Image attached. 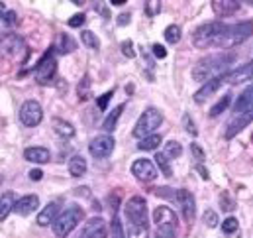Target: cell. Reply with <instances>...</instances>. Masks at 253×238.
<instances>
[{"instance_id":"obj_1","label":"cell","mask_w":253,"mask_h":238,"mask_svg":"<svg viewBox=\"0 0 253 238\" xmlns=\"http://www.w3.org/2000/svg\"><path fill=\"white\" fill-rule=\"evenodd\" d=\"M127 238H149V221H147V203L143 197L133 195L124 205Z\"/></svg>"},{"instance_id":"obj_2","label":"cell","mask_w":253,"mask_h":238,"mask_svg":"<svg viewBox=\"0 0 253 238\" xmlns=\"http://www.w3.org/2000/svg\"><path fill=\"white\" fill-rule=\"evenodd\" d=\"M234 61H236V56L234 54H226V52L206 56V58H202V60L194 65L192 79L198 81V83H208L210 79H216L220 75H226Z\"/></svg>"},{"instance_id":"obj_3","label":"cell","mask_w":253,"mask_h":238,"mask_svg":"<svg viewBox=\"0 0 253 238\" xmlns=\"http://www.w3.org/2000/svg\"><path fill=\"white\" fill-rule=\"evenodd\" d=\"M155 238H179V219L173 209L167 205H159L153 211Z\"/></svg>"},{"instance_id":"obj_4","label":"cell","mask_w":253,"mask_h":238,"mask_svg":"<svg viewBox=\"0 0 253 238\" xmlns=\"http://www.w3.org/2000/svg\"><path fill=\"white\" fill-rule=\"evenodd\" d=\"M224 28H226L224 22H208V24L198 26V28L194 30V34H192V44H194V48H198V50L220 48Z\"/></svg>"},{"instance_id":"obj_5","label":"cell","mask_w":253,"mask_h":238,"mask_svg":"<svg viewBox=\"0 0 253 238\" xmlns=\"http://www.w3.org/2000/svg\"><path fill=\"white\" fill-rule=\"evenodd\" d=\"M83 219H84V211H83L79 205L67 207L63 213L55 219V223H53V233H55V237H59V238L69 237V235L79 227V223H81Z\"/></svg>"},{"instance_id":"obj_6","label":"cell","mask_w":253,"mask_h":238,"mask_svg":"<svg viewBox=\"0 0 253 238\" xmlns=\"http://www.w3.org/2000/svg\"><path fill=\"white\" fill-rule=\"evenodd\" d=\"M253 34V22H240V24H226L224 34H222V44L220 50H230L240 44H244Z\"/></svg>"},{"instance_id":"obj_7","label":"cell","mask_w":253,"mask_h":238,"mask_svg":"<svg viewBox=\"0 0 253 238\" xmlns=\"http://www.w3.org/2000/svg\"><path fill=\"white\" fill-rule=\"evenodd\" d=\"M161 124H163V115H161V111L149 107L147 111H143V115L135 122V126H133V136H135V138L151 136Z\"/></svg>"},{"instance_id":"obj_8","label":"cell","mask_w":253,"mask_h":238,"mask_svg":"<svg viewBox=\"0 0 253 238\" xmlns=\"http://www.w3.org/2000/svg\"><path fill=\"white\" fill-rule=\"evenodd\" d=\"M55 75H57V60L53 56V50L45 52L43 58L36 63L34 67V79L40 83V85H51L55 81Z\"/></svg>"},{"instance_id":"obj_9","label":"cell","mask_w":253,"mask_h":238,"mask_svg":"<svg viewBox=\"0 0 253 238\" xmlns=\"http://www.w3.org/2000/svg\"><path fill=\"white\" fill-rule=\"evenodd\" d=\"M26 56H28V48H26V42L20 36L10 34V36L0 40V58L2 60L24 61Z\"/></svg>"},{"instance_id":"obj_10","label":"cell","mask_w":253,"mask_h":238,"mask_svg":"<svg viewBox=\"0 0 253 238\" xmlns=\"http://www.w3.org/2000/svg\"><path fill=\"white\" fill-rule=\"evenodd\" d=\"M114 146H116L114 136H110V134H100V136H96V138L90 140L88 152H90L92 158L104 160V158H108V156L114 152Z\"/></svg>"},{"instance_id":"obj_11","label":"cell","mask_w":253,"mask_h":238,"mask_svg":"<svg viewBox=\"0 0 253 238\" xmlns=\"http://www.w3.org/2000/svg\"><path fill=\"white\" fill-rule=\"evenodd\" d=\"M42 120H43V111H42V105L38 101H26L22 105V109H20V122L24 126L34 128Z\"/></svg>"},{"instance_id":"obj_12","label":"cell","mask_w":253,"mask_h":238,"mask_svg":"<svg viewBox=\"0 0 253 238\" xmlns=\"http://www.w3.org/2000/svg\"><path fill=\"white\" fill-rule=\"evenodd\" d=\"M175 203L179 205L181 213H183V219L187 223L194 221V215H196V201H194V195L187 191V189H177L175 193Z\"/></svg>"},{"instance_id":"obj_13","label":"cell","mask_w":253,"mask_h":238,"mask_svg":"<svg viewBox=\"0 0 253 238\" xmlns=\"http://www.w3.org/2000/svg\"><path fill=\"white\" fill-rule=\"evenodd\" d=\"M131 174L137 181H143V183H149L157 178V168L151 160H135L131 164Z\"/></svg>"},{"instance_id":"obj_14","label":"cell","mask_w":253,"mask_h":238,"mask_svg":"<svg viewBox=\"0 0 253 238\" xmlns=\"http://www.w3.org/2000/svg\"><path fill=\"white\" fill-rule=\"evenodd\" d=\"M253 122V107L252 109H248V111H244V113H240V115H236L234 119L228 122V128H226V140H232L234 136H238L246 126H250Z\"/></svg>"},{"instance_id":"obj_15","label":"cell","mask_w":253,"mask_h":238,"mask_svg":"<svg viewBox=\"0 0 253 238\" xmlns=\"http://www.w3.org/2000/svg\"><path fill=\"white\" fill-rule=\"evenodd\" d=\"M108 237V227L102 217H92L86 221L84 229L81 231L79 238H106Z\"/></svg>"},{"instance_id":"obj_16","label":"cell","mask_w":253,"mask_h":238,"mask_svg":"<svg viewBox=\"0 0 253 238\" xmlns=\"http://www.w3.org/2000/svg\"><path fill=\"white\" fill-rule=\"evenodd\" d=\"M228 75V73H226ZM226 75H220V77H216V79H210L208 83H204L196 93H194V103H198V105H202L206 99H210L214 93H218V89L226 83Z\"/></svg>"},{"instance_id":"obj_17","label":"cell","mask_w":253,"mask_h":238,"mask_svg":"<svg viewBox=\"0 0 253 238\" xmlns=\"http://www.w3.org/2000/svg\"><path fill=\"white\" fill-rule=\"evenodd\" d=\"M40 207V197L38 195H26V197H20L14 205V213L20 215V217H28L32 215L36 209Z\"/></svg>"},{"instance_id":"obj_18","label":"cell","mask_w":253,"mask_h":238,"mask_svg":"<svg viewBox=\"0 0 253 238\" xmlns=\"http://www.w3.org/2000/svg\"><path fill=\"white\" fill-rule=\"evenodd\" d=\"M252 79H253V60L226 75V83H230V85H238V83L252 81Z\"/></svg>"},{"instance_id":"obj_19","label":"cell","mask_w":253,"mask_h":238,"mask_svg":"<svg viewBox=\"0 0 253 238\" xmlns=\"http://www.w3.org/2000/svg\"><path fill=\"white\" fill-rule=\"evenodd\" d=\"M240 8H242V4L236 2V0H214V2H212V10H214L216 16H220V18L234 16Z\"/></svg>"},{"instance_id":"obj_20","label":"cell","mask_w":253,"mask_h":238,"mask_svg":"<svg viewBox=\"0 0 253 238\" xmlns=\"http://www.w3.org/2000/svg\"><path fill=\"white\" fill-rule=\"evenodd\" d=\"M59 201H53V203H49L40 215H38V225L40 227H49V225H53L55 223V219L59 217Z\"/></svg>"},{"instance_id":"obj_21","label":"cell","mask_w":253,"mask_h":238,"mask_svg":"<svg viewBox=\"0 0 253 238\" xmlns=\"http://www.w3.org/2000/svg\"><path fill=\"white\" fill-rule=\"evenodd\" d=\"M24 158L28 162H34V164H47L51 160V154L47 148H28L24 152Z\"/></svg>"},{"instance_id":"obj_22","label":"cell","mask_w":253,"mask_h":238,"mask_svg":"<svg viewBox=\"0 0 253 238\" xmlns=\"http://www.w3.org/2000/svg\"><path fill=\"white\" fill-rule=\"evenodd\" d=\"M18 24V16L14 10H6L4 16H0V40L12 34V28Z\"/></svg>"},{"instance_id":"obj_23","label":"cell","mask_w":253,"mask_h":238,"mask_svg":"<svg viewBox=\"0 0 253 238\" xmlns=\"http://www.w3.org/2000/svg\"><path fill=\"white\" fill-rule=\"evenodd\" d=\"M252 107H253V83L236 99L234 111H236V115H240V113H244V111H248V109H252Z\"/></svg>"},{"instance_id":"obj_24","label":"cell","mask_w":253,"mask_h":238,"mask_svg":"<svg viewBox=\"0 0 253 238\" xmlns=\"http://www.w3.org/2000/svg\"><path fill=\"white\" fill-rule=\"evenodd\" d=\"M16 201H18V199H16V195H14L12 191H8V193H4V195L0 197V223L6 221L8 215L14 211Z\"/></svg>"},{"instance_id":"obj_25","label":"cell","mask_w":253,"mask_h":238,"mask_svg":"<svg viewBox=\"0 0 253 238\" xmlns=\"http://www.w3.org/2000/svg\"><path fill=\"white\" fill-rule=\"evenodd\" d=\"M86 160L83 158V156H73L71 160H69V174L73 176V178H83L84 174H86Z\"/></svg>"},{"instance_id":"obj_26","label":"cell","mask_w":253,"mask_h":238,"mask_svg":"<svg viewBox=\"0 0 253 238\" xmlns=\"http://www.w3.org/2000/svg\"><path fill=\"white\" fill-rule=\"evenodd\" d=\"M53 130H55V134H59L61 138H73L75 136V126L71 124V122H67L63 119H53Z\"/></svg>"},{"instance_id":"obj_27","label":"cell","mask_w":253,"mask_h":238,"mask_svg":"<svg viewBox=\"0 0 253 238\" xmlns=\"http://www.w3.org/2000/svg\"><path fill=\"white\" fill-rule=\"evenodd\" d=\"M124 107H126L124 103H122V105H118V107H116V109H114V111H112V113H110V115L104 119V122H102V128H104L106 132H112V130L116 128L118 120H120L122 113H124Z\"/></svg>"},{"instance_id":"obj_28","label":"cell","mask_w":253,"mask_h":238,"mask_svg":"<svg viewBox=\"0 0 253 238\" xmlns=\"http://www.w3.org/2000/svg\"><path fill=\"white\" fill-rule=\"evenodd\" d=\"M55 50H57L59 54H71V52H75V50H77V42H75L69 34H61V36L57 38Z\"/></svg>"},{"instance_id":"obj_29","label":"cell","mask_w":253,"mask_h":238,"mask_svg":"<svg viewBox=\"0 0 253 238\" xmlns=\"http://www.w3.org/2000/svg\"><path fill=\"white\" fill-rule=\"evenodd\" d=\"M161 142H163V138L159 134H151V136L141 138V142L137 144V148L143 150V152H151V150H157L161 146Z\"/></svg>"},{"instance_id":"obj_30","label":"cell","mask_w":253,"mask_h":238,"mask_svg":"<svg viewBox=\"0 0 253 238\" xmlns=\"http://www.w3.org/2000/svg\"><path fill=\"white\" fill-rule=\"evenodd\" d=\"M181 26H177V24H171V26H167L165 28V42L167 44H171V46H175V44H179L181 42Z\"/></svg>"},{"instance_id":"obj_31","label":"cell","mask_w":253,"mask_h":238,"mask_svg":"<svg viewBox=\"0 0 253 238\" xmlns=\"http://www.w3.org/2000/svg\"><path fill=\"white\" fill-rule=\"evenodd\" d=\"M81 42H83L88 50H98V48H100V40H98V38H96V34H94V32H90V30L81 32Z\"/></svg>"},{"instance_id":"obj_32","label":"cell","mask_w":253,"mask_h":238,"mask_svg":"<svg viewBox=\"0 0 253 238\" xmlns=\"http://www.w3.org/2000/svg\"><path fill=\"white\" fill-rule=\"evenodd\" d=\"M77 93H79V99L81 101H88L90 99V75H83L79 87H77Z\"/></svg>"},{"instance_id":"obj_33","label":"cell","mask_w":253,"mask_h":238,"mask_svg":"<svg viewBox=\"0 0 253 238\" xmlns=\"http://www.w3.org/2000/svg\"><path fill=\"white\" fill-rule=\"evenodd\" d=\"M230 103H232V95L228 93V95H224V97H222V99H220V101H218V103H216V105L210 109V117H212V119L220 117V115H222V113H224V111L230 107Z\"/></svg>"},{"instance_id":"obj_34","label":"cell","mask_w":253,"mask_h":238,"mask_svg":"<svg viewBox=\"0 0 253 238\" xmlns=\"http://www.w3.org/2000/svg\"><path fill=\"white\" fill-rule=\"evenodd\" d=\"M169 160H175V158H181L183 156V146L177 142V140H169L165 144V152H163Z\"/></svg>"},{"instance_id":"obj_35","label":"cell","mask_w":253,"mask_h":238,"mask_svg":"<svg viewBox=\"0 0 253 238\" xmlns=\"http://www.w3.org/2000/svg\"><path fill=\"white\" fill-rule=\"evenodd\" d=\"M155 162H157V166H159V170L163 172V176H165V178H171V176H173V170H171L169 158H167L163 152H161V154H159V152L155 154Z\"/></svg>"},{"instance_id":"obj_36","label":"cell","mask_w":253,"mask_h":238,"mask_svg":"<svg viewBox=\"0 0 253 238\" xmlns=\"http://www.w3.org/2000/svg\"><path fill=\"white\" fill-rule=\"evenodd\" d=\"M238 227H240V223H238V219H236V217H228L226 221H222V231H224L226 235L236 233V231H238Z\"/></svg>"},{"instance_id":"obj_37","label":"cell","mask_w":253,"mask_h":238,"mask_svg":"<svg viewBox=\"0 0 253 238\" xmlns=\"http://www.w3.org/2000/svg\"><path fill=\"white\" fill-rule=\"evenodd\" d=\"M112 237L114 238H126V233H124V229H122V223H120V219H118L116 211H114V219H112Z\"/></svg>"},{"instance_id":"obj_38","label":"cell","mask_w":253,"mask_h":238,"mask_svg":"<svg viewBox=\"0 0 253 238\" xmlns=\"http://www.w3.org/2000/svg\"><path fill=\"white\" fill-rule=\"evenodd\" d=\"M159 12H161V2H159V0H149V2H145V14H147L149 18L157 16Z\"/></svg>"},{"instance_id":"obj_39","label":"cell","mask_w":253,"mask_h":238,"mask_svg":"<svg viewBox=\"0 0 253 238\" xmlns=\"http://www.w3.org/2000/svg\"><path fill=\"white\" fill-rule=\"evenodd\" d=\"M84 22H86V16H84V14H75V16L69 18L67 24H69V28H81Z\"/></svg>"},{"instance_id":"obj_40","label":"cell","mask_w":253,"mask_h":238,"mask_svg":"<svg viewBox=\"0 0 253 238\" xmlns=\"http://www.w3.org/2000/svg\"><path fill=\"white\" fill-rule=\"evenodd\" d=\"M204 225L210 227V229L218 227V215H216L214 211H206V213H204Z\"/></svg>"},{"instance_id":"obj_41","label":"cell","mask_w":253,"mask_h":238,"mask_svg":"<svg viewBox=\"0 0 253 238\" xmlns=\"http://www.w3.org/2000/svg\"><path fill=\"white\" fill-rule=\"evenodd\" d=\"M122 54L126 56L127 60H133L135 58V52H133V42L131 40H126V42H122Z\"/></svg>"},{"instance_id":"obj_42","label":"cell","mask_w":253,"mask_h":238,"mask_svg":"<svg viewBox=\"0 0 253 238\" xmlns=\"http://www.w3.org/2000/svg\"><path fill=\"white\" fill-rule=\"evenodd\" d=\"M175 189H171V187H159L157 191H155V195H159V197H163V199H171V201H175Z\"/></svg>"},{"instance_id":"obj_43","label":"cell","mask_w":253,"mask_h":238,"mask_svg":"<svg viewBox=\"0 0 253 238\" xmlns=\"http://www.w3.org/2000/svg\"><path fill=\"white\" fill-rule=\"evenodd\" d=\"M112 97H114V89H112V91H108V93H104V95H102V97L96 101L98 109H100V111H106V107H108V101H110Z\"/></svg>"},{"instance_id":"obj_44","label":"cell","mask_w":253,"mask_h":238,"mask_svg":"<svg viewBox=\"0 0 253 238\" xmlns=\"http://www.w3.org/2000/svg\"><path fill=\"white\" fill-rule=\"evenodd\" d=\"M183 124H185V130H187L189 134H192V136H196V134H198V130H196V126H194V120L190 119L189 115H185V117H183Z\"/></svg>"},{"instance_id":"obj_45","label":"cell","mask_w":253,"mask_h":238,"mask_svg":"<svg viewBox=\"0 0 253 238\" xmlns=\"http://www.w3.org/2000/svg\"><path fill=\"white\" fill-rule=\"evenodd\" d=\"M151 52H153V56H155L157 60H165V58H167V50H165L161 44H153V46H151Z\"/></svg>"},{"instance_id":"obj_46","label":"cell","mask_w":253,"mask_h":238,"mask_svg":"<svg viewBox=\"0 0 253 238\" xmlns=\"http://www.w3.org/2000/svg\"><path fill=\"white\" fill-rule=\"evenodd\" d=\"M220 205H222V211H234V201L232 199H228V193H224L222 197H220Z\"/></svg>"},{"instance_id":"obj_47","label":"cell","mask_w":253,"mask_h":238,"mask_svg":"<svg viewBox=\"0 0 253 238\" xmlns=\"http://www.w3.org/2000/svg\"><path fill=\"white\" fill-rule=\"evenodd\" d=\"M190 150H192V154L196 156V160H198V162H202V160H204V152L200 150V146H198V144H192V146H190Z\"/></svg>"},{"instance_id":"obj_48","label":"cell","mask_w":253,"mask_h":238,"mask_svg":"<svg viewBox=\"0 0 253 238\" xmlns=\"http://www.w3.org/2000/svg\"><path fill=\"white\" fill-rule=\"evenodd\" d=\"M116 22H118V26H127V24L131 22V16H129V12H127V14H126V12H124V14H120Z\"/></svg>"},{"instance_id":"obj_49","label":"cell","mask_w":253,"mask_h":238,"mask_svg":"<svg viewBox=\"0 0 253 238\" xmlns=\"http://www.w3.org/2000/svg\"><path fill=\"white\" fill-rule=\"evenodd\" d=\"M30 179H32V181H42V179H43V172H42V170H32V172H30Z\"/></svg>"},{"instance_id":"obj_50","label":"cell","mask_w":253,"mask_h":238,"mask_svg":"<svg viewBox=\"0 0 253 238\" xmlns=\"http://www.w3.org/2000/svg\"><path fill=\"white\" fill-rule=\"evenodd\" d=\"M196 172H198V174H200V176H202V179H206V181H208V179H210V174H208V170H204V168H202V166H200V164H198V166H196Z\"/></svg>"},{"instance_id":"obj_51","label":"cell","mask_w":253,"mask_h":238,"mask_svg":"<svg viewBox=\"0 0 253 238\" xmlns=\"http://www.w3.org/2000/svg\"><path fill=\"white\" fill-rule=\"evenodd\" d=\"M110 4H112V6H124L126 2H124V0H112Z\"/></svg>"},{"instance_id":"obj_52","label":"cell","mask_w":253,"mask_h":238,"mask_svg":"<svg viewBox=\"0 0 253 238\" xmlns=\"http://www.w3.org/2000/svg\"><path fill=\"white\" fill-rule=\"evenodd\" d=\"M4 14H6V6L0 2V16H4Z\"/></svg>"},{"instance_id":"obj_53","label":"cell","mask_w":253,"mask_h":238,"mask_svg":"<svg viewBox=\"0 0 253 238\" xmlns=\"http://www.w3.org/2000/svg\"><path fill=\"white\" fill-rule=\"evenodd\" d=\"M252 142H253V134H252Z\"/></svg>"}]
</instances>
